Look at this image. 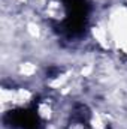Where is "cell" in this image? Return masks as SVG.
I'll list each match as a JSON object with an SVG mask.
<instances>
[{"label":"cell","mask_w":127,"mask_h":129,"mask_svg":"<svg viewBox=\"0 0 127 129\" xmlns=\"http://www.w3.org/2000/svg\"><path fill=\"white\" fill-rule=\"evenodd\" d=\"M9 125L17 129H39V119L36 113L21 110L9 114Z\"/></svg>","instance_id":"1"}]
</instances>
